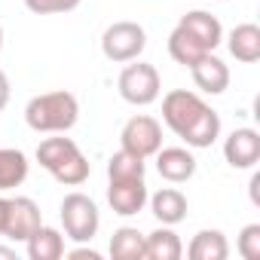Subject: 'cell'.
Returning <instances> with one entry per match:
<instances>
[{
  "instance_id": "6da1fadb",
  "label": "cell",
  "mask_w": 260,
  "mask_h": 260,
  "mask_svg": "<svg viewBox=\"0 0 260 260\" xmlns=\"http://www.w3.org/2000/svg\"><path fill=\"white\" fill-rule=\"evenodd\" d=\"M80 119V101L74 92L55 89V92H43L34 95L25 107V122L34 132L43 135H58V132H71Z\"/></svg>"
},
{
  "instance_id": "7a4b0ae2",
  "label": "cell",
  "mask_w": 260,
  "mask_h": 260,
  "mask_svg": "<svg viewBox=\"0 0 260 260\" xmlns=\"http://www.w3.org/2000/svg\"><path fill=\"white\" fill-rule=\"evenodd\" d=\"M37 162L64 187H80L89 181L92 166L83 156V150L77 147L74 138H64V132H58L55 138H43L37 147Z\"/></svg>"
},
{
  "instance_id": "3957f363",
  "label": "cell",
  "mask_w": 260,
  "mask_h": 260,
  "mask_svg": "<svg viewBox=\"0 0 260 260\" xmlns=\"http://www.w3.org/2000/svg\"><path fill=\"white\" fill-rule=\"evenodd\" d=\"M116 89H119V98L125 104H135V107H147L159 98L162 92V80H159V71L147 61H125L119 80H116Z\"/></svg>"
},
{
  "instance_id": "277c9868",
  "label": "cell",
  "mask_w": 260,
  "mask_h": 260,
  "mask_svg": "<svg viewBox=\"0 0 260 260\" xmlns=\"http://www.w3.org/2000/svg\"><path fill=\"white\" fill-rule=\"evenodd\" d=\"M61 226H64V236L74 239V242H92L98 236V226H101V211L95 205L92 196L86 193H68L61 199Z\"/></svg>"
},
{
  "instance_id": "5b68a950",
  "label": "cell",
  "mask_w": 260,
  "mask_h": 260,
  "mask_svg": "<svg viewBox=\"0 0 260 260\" xmlns=\"http://www.w3.org/2000/svg\"><path fill=\"white\" fill-rule=\"evenodd\" d=\"M144 46H147V31L138 22H113L101 34V52L107 61H116V64L141 58Z\"/></svg>"
},
{
  "instance_id": "8992f818",
  "label": "cell",
  "mask_w": 260,
  "mask_h": 260,
  "mask_svg": "<svg viewBox=\"0 0 260 260\" xmlns=\"http://www.w3.org/2000/svg\"><path fill=\"white\" fill-rule=\"evenodd\" d=\"M205 110H208V104L202 101V95L187 92V89H172L162 98V119H166V125L172 128L178 138H184L190 132Z\"/></svg>"
},
{
  "instance_id": "52a82bcc",
  "label": "cell",
  "mask_w": 260,
  "mask_h": 260,
  "mask_svg": "<svg viewBox=\"0 0 260 260\" xmlns=\"http://www.w3.org/2000/svg\"><path fill=\"white\" fill-rule=\"evenodd\" d=\"M119 144L128 153H135L141 159H150L162 147V125H159V119H153L147 113L132 116L122 125V132H119Z\"/></svg>"
},
{
  "instance_id": "ba28073f",
  "label": "cell",
  "mask_w": 260,
  "mask_h": 260,
  "mask_svg": "<svg viewBox=\"0 0 260 260\" xmlns=\"http://www.w3.org/2000/svg\"><path fill=\"white\" fill-rule=\"evenodd\" d=\"M147 184L144 178H125V181H110L107 184V202L113 208V214L119 217H132L138 211H144L147 205Z\"/></svg>"
},
{
  "instance_id": "9c48e42d",
  "label": "cell",
  "mask_w": 260,
  "mask_h": 260,
  "mask_svg": "<svg viewBox=\"0 0 260 260\" xmlns=\"http://www.w3.org/2000/svg\"><path fill=\"white\" fill-rule=\"evenodd\" d=\"M43 223L40 217V205L31 196H16L10 199V217H7V230L4 236L10 242H28V236Z\"/></svg>"
},
{
  "instance_id": "30bf717a",
  "label": "cell",
  "mask_w": 260,
  "mask_h": 260,
  "mask_svg": "<svg viewBox=\"0 0 260 260\" xmlns=\"http://www.w3.org/2000/svg\"><path fill=\"white\" fill-rule=\"evenodd\" d=\"M223 159L233 169H254L260 162V135L254 128H233L223 141Z\"/></svg>"
},
{
  "instance_id": "8fae6325",
  "label": "cell",
  "mask_w": 260,
  "mask_h": 260,
  "mask_svg": "<svg viewBox=\"0 0 260 260\" xmlns=\"http://www.w3.org/2000/svg\"><path fill=\"white\" fill-rule=\"evenodd\" d=\"M190 74H193L196 89L205 92V95H223V92L230 89V68H226L214 52H205V55L190 68Z\"/></svg>"
},
{
  "instance_id": "7c38bea8",
  "label": "cell",
  "mask_w": 260,
  "mask_h": 260,
  "mask_svg": "<svg viewBox=\"0 0 260 260\" xmlns=\"http://www.w3.org/2000/svg\"><path fill=\"white\" fill-rule=\"evenodd\" d=\"M156 172L169 184H184L196 175V156L187 147H159L156 153Z\"/></svg>"
},
{
  "instance_id": "4fadbf2b",
  "label": "cell",
  "mask_w": 260,
  "mask_h": 260,
  "mask_svg": "<svg viewBox=\"0 0 260 260\" xmlns=\"http://www.w3.org/2000/svg\"><path fill=\"white\" fill-rule=\"evenodd\" d=\"M178 25H181L196 43H202L208 52H214V49L223 43V28H220L217 16H211V13H205V10H190L187 16H181Z\"/></svg>"
},
{
  "instance_id": "5bb4252c",
  "label": "cell",
  "mask_w": 260,
  "mask_h": 260,
  "mask_svg": "<svg viewBox=\"0 0 260 260\" xmlns=\"http://www.w3.org/2000/svg\"><path fill=\"white\" fill-rule=\"evenodd\" d=\"M147 202H150L153 217L159 223H166V226H175V223H181L187 217V196L181 190H175V187L156 190L153 196H147Z\"/></svg>"
},
{
  "instance_id": "9a60e30c",
  "label": "cell",
  "mask_w": 260,
  "mask_h": 260,
  "mask_svg": "<svg viewBox=\"0 0 260 260\" xmlns=\"http://www.w3.org/2000/svg\"><path fill=\"white\" fill-rule=\"evenodd\" d=\"M226 46H230V55L242 64H254L260 58V28L254 22H242L230 31L226 37Z\"/></svg>"
},
{
  "instance_id": "2e32d148",
  "label": "cell",
  "mask_w": 260,
  "mask_h": 260,
  "mask_svg": "<svg viewBox=\"0 0 260 260\" xmlns=\"http://www.w3.org/2000/svg\"><path fill=\"white\" fill-rule=\"evenodd\" d=\"M184 257V242L172 226H159L150 236H144V260H181Z\"/></svg>"
},
{
  "instance_id": "e0dca14e",
  "label": "cell",
  "mask_w": 260,
  "mask_h": 260,
  "mask_svg": "<svg viewBox=\"0 0 260 260\" xmlns=\"http://www.w3.org/2000/svg\"><path fill=\"white\" fill-rule=\"evenodd\" d=\"M187 257L190 260H226L230 242L220 230H199L187 245Z\"/></svg>"
},
{
  "instance_id": "ac0fdd59",
  "label": "cell",
  "mask_w": 260,
  "mask_h": 260,
  "mask_svg": "<svg viewBox=\"0 0 260 260\" xmlns=\"http://www.w3.org/2000/svg\"><path fill=\"white\" fill-rule=\"evenodd\" d=\"M25 248H28V257H31V260H58V257H64V236H61L58 230L40 223V226L28 236Z\"/></svg>"
},
{
  "instance_id": "d6986e66",
  "label": "cell",
  "mask_w": 260,
  "mask_h": 260,
  "mask_svg": "<svg viewBox=\"0 0 260 260\" xmlns=\"http://www.w3.org/2000/svg\"><path fill=\"white\" fill-rule=\"evenodd\" d=\"M28 156L16 147H0V193L16 190L28 181Z\"/></svg>"
},
{
  "instance_id": "ffe728a7",
  "label": "cell",
  "mask_w": 260,
  "mask_h": 260,
  "mask_svg": "<svg viewBox=\"0 0 260 260\" xmlns=\"http://www.w3.org/2000/svg\"><path fill=\"white\" fill-rule=\"evenodd\" d=\"M110 257L113 260H144V233L135 226H119L110 236Z\"/></svg>"
},
{
  "instance_id": "44dd1931",
  "label": "cell",
  "mask_w": 260,
  "mask_h": 260,
  "mask_svg": "<svg viewBox=\"0 0 260 260\" xmlns=\"http://www.w3.org/2000/svg\"><path fill=\"white\" fill-rule=\"evenodd\" d=\"M217 138H220V116H217V110L208 107L181 141H184L187 147H193V150H205V147H211Z\"/></svg>"
},
{
  "instance_id": "7402d4cb",
  "label": "cell",
  "mask_w": 260,
  "mask_h": 260,
  "mask_svg": "<svg viewBox=\"0 0 260 260\" xmlns=\"http://www.w3.org/2000/svg\"><path fill=\"white\" fill-rule=\"evenodd\" d=\"M208 49L202 46V43H196L181 25H175V31L169 34V55L178 61V64H184V68H193L202 55H205Z\"/></svg>"
},
{
  "instance_id": "603a6c76",
  "label": "cell",
  "mask_w": 260,
  "mask_h": 260,
  "mask_svg": "<svg viewBox=\"0 0 260 260\" xmlns=\"http://www.w3.org/2000/svg\"><path fill=\"white\" fill-rule=\"evenodd\" d=\"M147 166L141 156L128 153V150H116L110 159H107V181H125V178H144Z\"/></svg>"
},
{
  "instance_id": "cb8c5ba5",
  "label": "cell",
  "mask_w": 260,
  "mask_h": 260,
  "mask_svg": "<svg viewBox=\"0 0 260 260\" xmlns=\"http://www.w3.org/2000/svg\"><path fill=\"white\" fill-rule=\"evenodd\" d=\"M236 248L245 260H257L260 257V223H248L242 226L239 239H236Z\"/></svg>"
},
{
  "instance_id": "d4e9b609",
  "label": "cell",
  "mask_w": 260,
  "mask_h": 260,
  "mask_svg": "<svg viewBox=\"0 0 260 260\" xmlns=\"http://www.w3.org/2000/svg\"><path fill=\"white\" fill-rule=\"evenodd\" d=\"M83 4V0H25V7L34 16H58V13H71Z\"/></svg>"
},
{
  "instance_id": "484cf974",
  "label": "cell",
  "mask_w": 260,
  "mask_h": 260,
  "mask_svg": "<svg viewBox=\"0 0 260 260\" xmlns=\"http://www.w3.org/2000/svg\"><path fill=\"white\" fill-rule=\"evenodd\" d=\"M10 95H13V86H10V77L0 71V110L10 104Z\"/></svg>"
},
{
  "instance_id": "4316f807",
  "label": "cell",
  "mask_w": 260,
  "mask_h": 260,
  "mask_svg": "<svg viewBox=\"0 0 260 260\" xmlns=\"http://www.w3.org/2000/svg\"><path fill=\"white\" fill-rule=\"evenodd\" d=\"M68 257H71V260H86V257H89V260H101V254L92 251V248H74Z\"/></svg>"
},
{
  "instance_id": "83f0119b",
  "label": "cell",
  "mask_w": 260,
  "mask_h": 260,
  "mask_svg": "<svg viewBox=\"0 0 260 260\" xmlns=\"http://www.w3.org/2000/svg\"><path fill=\"white\" fill-rule=\"evenodd\" d=\"M7 217H10V199L0 196V236H4V230H7Z\"/></svg>"
},
{
  "instance_id": "f1b7e54d",
  "label": "cell",
  "mask_w": 260,
  "mask_h": 260,
  "mask_svg": "<svg viewBox=\"0 0 260 260\" xmlns=\"http://www.w3.org/2000/svg\"><path fill=\"white\" fill-rule=\"evenodd\" d=\"M0 260H16V248H10V245H0Z\"/></svg>"
},
{
  "instance_id": "f546056e",
  "label": "cell",
  "mask_w": 260,
  "mask_h": 260,
  "mask_svg": "<svg viewBox=\"0 0 260 260\" xmlns=\"http://www.w3.org/2000/svg\"><path fill=\"white\" fill-rule=\"evenodd\" d=\"M257 187H260V175H254V178H251V202H254V205L260 202V199H257Z\"/></svg>"
},
{
  "instance_id": "4dcf8cb0",
  "label": "cell",
  "mask_w": 260,
  "mask_h": 260,
  "mask_svg": "<svg viewBox=\"0 0 260 260\" xmlns=\"http://www.w3.org/2000/svg\"><path fill=\"white\" fill-rule=\"evenodd\" d=\"M0 49H4V28H0Z\"/></svg>"
}]
</instances>
